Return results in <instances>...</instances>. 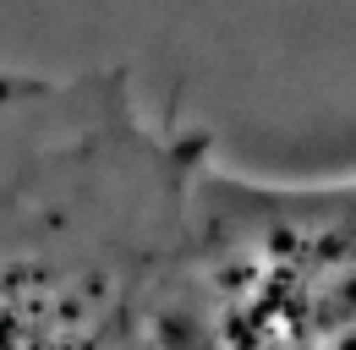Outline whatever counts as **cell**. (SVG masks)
I'll use <instances>...</instances> for the list:
<instances>
[{"label":"cell","mask_w":356,"mask_h":350,"mask_svg":"<svg viewBox=\"0 0 356 350\" xmlns=\"http://www.w3.org/2000/svg\"><path fill=\"white\" fill-rule=\"evenodd\" d=\"M214 153L121 66H0V350H176Z\"/></svg>","instance_id":"obj_1"},{"label":"cell","mask_w":356,"mask_h":350,"mask_svg":"<svg viewBox=\"0 0 356 350\" xmlns=\"http://www.w3.org/2000/svg\"><path fill=\"white\" fill-rule=\"evenodd\" d=\"M176 350H356V170L203 165Z\"/></svg>","instance_id":"obj_2"}]
</instances>
